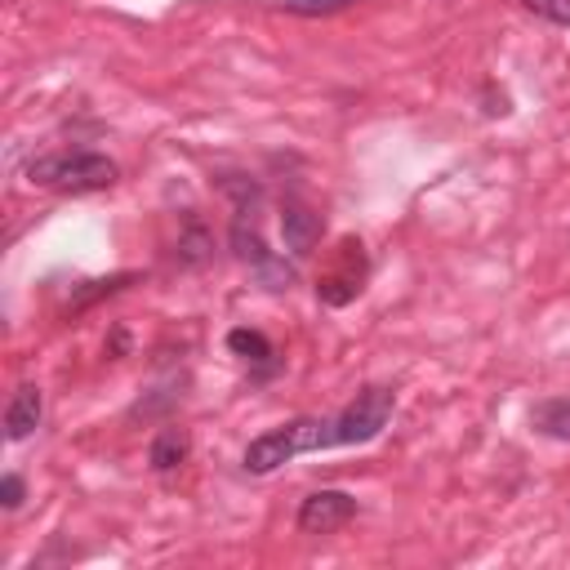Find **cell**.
Wrapping results in <instances>:
<instances>
[{
	"mask_svg": "<svg viewBox=\"0 0 570 570\" xmlns=\"http://www.w3.org/2000/svg\"><path fill=\"white\" fill-rule=\"evenodd\" d=\"M330 445H338L334 419H289V423H281V428H272L245 445V472L263 476V472H276L281 463H289L298 454H321Z\"/></svg>",
	"mask_w": 570,
	"mask_h": 570,
	"instance_id": "cell-1",
	"label": "cell"
},
{
	"mask_svg": "<svg viewBox=\"0 0 570 570\" xmlns=\"http://www.w3.org/2000/svg\"><path fill=\"white\" fill-rule=\"evenodd\" d=\"M116 160L102 151H53V156H36L27 165V183L31 187H53V191H102L116 183Z\"/></svg>",
	"mask_w": 570,
	"mask_h": 570,
	"instance_id": "cell-2",
	"label": "cell"
},
{
	"mask_svg": "<svg viewBox=\"0 0 570 570\" xmlns=\"http://www.w3.org/2000/svg\"><path fill=\"white\" fill-rule=\"evenodd\" d=\"M392 405H396L392 387H365L347 410H338V414H334L338 445H365V441H374V436L387 428Z\"/></svg>",
	"mask_w": 570,
	"mask_h": 570,
	"instance_id": "cell-3",
	"label": "cell"
},
{
	"mask_svg": "<svg viewBox=\"0 0 570 570\" xmlns=\"http://www.w3.org/2000/svg\"><path fill=\"white\" fill-rule=\"evenodd\" d=\"M361 281H365V254H361V240L343 236L338 240V263L330 272L316 276V298L325 307H343L361 294Z\"/></svg>",
	"mask_w": 570,
	"mask_h": 570,
	"instance_id": "cell-4",
	"label": "cell"
},
{
	"mask_svg": "<svg viewBox=\"0 0 570 570\" xmlns=\"http://www.w3.org/2000/svg\"><path fill=\"white\" fill-rule=\"evenodd\" d=\"M356 517V499L347 490H316L298 503V530L303 534H334Z\"/></svg>",
	"mask_w": 570,
	"mask_h": 570,
	"instance_id": "cell-5",
	"label": "cell"
},
{
	"mask_svg": "<svg viewBox=\"0 0 570 570\" xmlns=\"http://www.w3.org/2000/svg\"><path fill=\"white\" fill-rule=\"evenodd\" d=\"M40 410H45L40 387H36V383H22V387L9 396V410H4V436H9V441H27V436L40 428Z\"/></svg>",
	"mask_w": 570,
	"mask_h": 570,
	"instance_id": "cell-6",
	"label": "cell"
},
{
	"mask_svg": "<svg viewBox=\"0 0 570 570\" xmlns=\"http://www.w3.org/2000/svg\"><path fill=\"white\" fill-rule=\"evenodd\" d=\"M281 236H285V249L289 254H312L316 240H321V214H312L307 205H285L281 209Z\"/></svg>",
	"mask_w": 570,
	"mask_h": 570,
	"instance_id": "cell-7",
	"label": "cell"
},
{
	"mask_svg": "<svg viewBox=\"0 0 570 570\" xmlns=\"http://www.w3.org/2000/svg\"><path fill=\"white\" fill-rule=\"evenodd\" d=\"M530 428L552 436V441H570V396H548L530 410Z\"/></svg>",
	"mask_w": 570,
	"mask_h": 570,
	"instance_id": "cell-8",
	"label": "cell"
},
{
	"mask_svg": "<svg viewBox=\"0 0 570 570\" xmlns=\"http://www.w3.org/2000/svg\"><path fill=\"white\" fill-rule=\"evenodd\" d=\"M183 459H187V432H183V428H160V432L151 436L147 463H151L156 472H174Z\"/></svg>",
	"mask_w": 570,
	"mask_h": 570,
	"instance_id": "cell-9",
	"label": "cell"
},
{
	"mask_svg": "<svg viewBox=\"0 0 570 570\" xmlns=\"http://www.w3.org/2000/svg\"><path fill=\"white\" fill-rule=\"evenodd\" d=\"M227 347H232V356H240V361H249V365H272V338L263 334V330H249V325H236L232 334H227Z\"/></svg>",
	"mask_w": 570,
	"mask_h": 570,
	"instance_id": "cell-10",
	"label": "cell"
},
{
	"mask_svg": "<svg viewBox=\"0 0 570 570\" xmlns=\"http://www.w3.org/2000/svg\"><path fill=\"white\" fill-rule=\"evenodd\" d=\"M174 254H178V263H183V267H200V263L214 254V236L191 218V223L183 227V236H178V249H174Z\"/></svg>",
	"mask_w": 570,
	"mask_h": 570,
	"instance_id": "cell-11",
	"label": "cell"
},
{
	"mask_svg": "<svg viewBox=\"0 0 570 570\" xmlns=\"http://www.w3.org/2000/svg\"><path fill=\"white\" fill-rule=\"evenodd\" d=\"M129 281H138V276H134V272H116V276H107V281H85V289H71V307H89L94 298L116 294V289H125Z\"/></svg>",
	"mask_w": 570,
	"mask_h": 570,
	"instance_id": "cell-12",
	"label": "cell"
},
{
	"mask_svg": "<svg viewBox=\"0 0 570 570\" xmlns=\"http://www.w3.org/2000/svg\"><path fill=\"white\" fill-rule=\"evenodd\" d=\"M534 18L543 22H557V27H570V0H521Z\"/></svg>",
	"mask_w": 570,
	"mask_h": 570,
	"instance_id": "cell-13",
	"label": "cell"
},
{
	"mask_svg": "<svg viewBox=\"0 0 570 570\" xmlns=\"http://www.w3.org/2000/svg\"><path fill=\"white\" fill-rule=\"evenodd\" d=\"M347 4H356V0H285V9L289 13H303V18H312V13H338Z\"/></svg>",
	"mask_w": 570,
	"mask_h": 570,
	"instance_id": "cell-14",
	"label": "cell"
},
{
	"mask_svg": "<svg viewBox=\"0 0 570 570\" xmlns=\"http://www.w3.org/2000/svg\"><path fill=\"white\" fill-rule=\"evenodd\" d=\"M22 499H27V485H22V476H18V472L0 476V503L13 512V508H22Z\"/></svg>",
	"mask_w": 570,
	"mask_h": 570,
	"instance_id": "cell-15",
	"label": "cell"
}]
</instances>
